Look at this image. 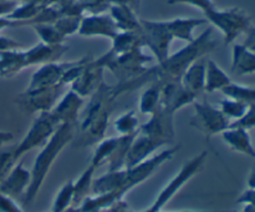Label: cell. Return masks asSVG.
<instances>
[{
	"label": "cell",
	"instance_id": "39",
	"mask_svg": "<svg viewBox=\"0 0 255 212\" xmlns=\"http://www.w3.org/2000/svg\"><path fill=\"white\" fill-rule=\"evenodd\" d=\"M169 5H174V4H187V5H192L194 7H198L202 12L208 11L209 9L214 6L213 0H167Z\"/></svg>",
	"mask_w": 255,
	"mask_h": 212
},
{
	"label": "cell",
	"instance_id": "26",
	"mask_svg": "<svg viewBox=\"0 0 255 212\" xmlns=\"http://www.w3.org/2000/svg\"><path fill=\"white\" fill-rule=\"evenodd\" d=\"M95 171H96V167L90 164L89 167L80 175L79 179L76 181H74V202H72V205L80 206L81 202L87 196H90Z\"/></svg>",
	"mask_w": 255,
	"mask_h": 212
},
{
	"label": "cell",
	"instance_id": "18",
	"mask_svg": "<svg viewBox=\"0 0 255 212\" xmlns=\"http://www.w3.org/2000/svg\"><path fill=\"white\" fill-rule=\"evenodd\" d=\"M69 47L64 44L59 45H49L40 41L35 46L25 50L24 57L26 67L32 66V65H44L49 62H56L61 59L62 55L67 51Z\"/></svg>",
	"mask_w": 255,
	"mask_h": 212
},
{
	"label": "cell",
	"instance_id": "48",
	"mask_svg": "<svg viewBox=\"0 0 255 212\" xmlns=\"http://www.w3.org/2000/svg\"><path fill=\"white\" fill-rule=\"evenodd\" d=\"M247 184H248V189H255V166L252 169Z\"/></svg>",
	"mask_w": 255,
	"mask_h": 212
},
{
	"label": "cell",
	"instance_id": "15",
	"mask_svg": "<svg viewBox=\"0 0 255 212\" xmlns=\"http://www.w3.org/2000/svg\"><path fill=\"white\" fill-rule=\"evenodd\" d=\"M163 146H167L164 142L152 139V137L141 134V132H137L131 146H129L125 167H133L141 164L144 160L149 159L154 154V151Z\"/></svg>",
	"mask_w": 255,
	"mask_h": 212
},
{
	"label": "cell",
	"instance_id": "10",
	"mask_svg": "<svg viewBox=\"0 0 255 212\" xmlns=\"http://www.w3.org/2000/svg\"><path fill=\"white\" fill-rule=\"evenodd\" d=\"M64 86L65 85L59 84L31 91L26 90L19 96V104L30 112L50 111L57 102V97Z\"/></svg>",
	"mask_w": 255,
	"mask_h": 212
},
{
	"label": "cell",
	"instance_id": "29",
	"mask_svg": "<svg viewBox=\"0 0 255 212\" xmlns=\"http://www.w3.org/2000/svg\"><path fill=\"white\" fill-rule=\"evenodd\" d=\"M115 130L120 136H127V135H134L138 132L139 120L137 117L136 112L128 111L122 114L117 117L114 122Z\"/></svg>",
	"mask_w": 255,
	"mask_h": 212
},
{
	"label": "cell",
	"instance_id": "20",
	"mask_svg": "<svg viewBox=\"0 0 255 212\" xmlns=\"http://www.w3.org/2000/svg\"><path fill=\"white\" fill-rule=\"evenodd\" d=\"M206 61L207 60L198 59L189 65L186 71L181 76V84L184 89L198 96L204 91V80H206Z\"/></svg>",
	"mask_w": 255,
	"mask_h": 212
},
{
	"label": "cell",
	"instance_id": "13",
	"mask_svg": "<svg viewBox=\"0 0 255 212\" xmlns=\"http://www.w3.org/2000/svg\"><path fill=\"white\" fill-rule=\"evenodd\" d=\"M102 71H104V67L100 66L96 61L89 60L82 67L80 74L70 84L71 90L81 97L89 96V95L91 96L96 91L97 87L101 85V82L104 81Z\"/></svg>",
	"mask_w": 255,
	"mask_h": 212
},
{
	"label": "cell",
	"instance_id": "49",
	"mask_svg": "<svg viewBox=\"0 0 255 212\" xmlns=\"http://www.w3.org/2000/svg\"><path fill=\"white\" fill-rule=\"evenodd\" d=\"M178 212H229V211H178Z\"/></svg>",
	"mask_w": 255,
	"mask_h": 212
},
{
	"label": "cell",
	"instance_id": "23",
	"mask_svg": "<svg viewBox=\"0 0 255 212\" xmlns=\"http://www.w3.org/2000/svg\"><path fill=\"white\" fill-rule=\"evenodd\" d=\"M231 69L239 76L255 74V52L243 44L234 45Z\"/></svg>",
	"mask_w": 255,
	"mask_h": 212
},
{
	"label": "cell",
	"instance_id": "12",
	"mask_svg": "<svg viewBox=\"0 0 255 212\" xmlns=\"http://www.w3.org/2000/svg\"><path fill=\"white\" fill-rule=\"evenodd\" d=\"M197 96L187 91L181 81H169L161 84V105L169 114H176L179 109L193 104Z\"/></svg>",
	"mask_w": 255,
	"mask_h": 212
},
{
	"label": "cell",
	"instance_id": "37",
	"mask_svg": "<svg viewBox=\"0 0 255 212\" xmlns=\"http://www.w3.org/2000/svg\"><path fill=\"white\" fill-rule=\"evenodd\" d=\"M16 162L14 157V149L0 151V182L5 179V176L9 174Z\"/></svg>",
	"mask_w": 255,
	"mask_h": 212
},
{
	"label": "cell",
	"instance_id": "8",
	"mask_svg": "<svg viewBox=\"0 0 255 212\" xmlns=\"http://www.w3.org/2000/svg\"><path fill=\"white\" fill-rule=\"evenodd\" d=\"M193 107L196 115L191 121L192 126L203 131L207 136L222 134L231 125V121L224 116L221 109L209 102L194 101Z\"/></svg>",
	"mask_w": 255,
	"mask_h": 212
},
{
	"label": "cell",
	"instance_id": "44",
	"mask_svg": "<svg viewBox=\"0 0 255 212\" xmlns=\"http://www.w3.org/2000/svg\"><path fill=\"white\" fill-rule=\"evenodd\" d=\"M111 4L127 5L137 12L139 9V5H141V0H111Z\"/></svg>",
	"mask_w": 255,
	"mask_h": 212
},
{
	"label": "cell",
	"instance_id": "30",
	"mask_svg": "<svg viewBox=\"0 0 255 212\" xmlns=\"http://www.w3.org/2000/svg\"><path fill=\"white\" fill-rule=\"evenodd\" d=\"M120 136L116 137H109V139H102L101 141H99V145L96 146L94 152V156H92L91 165L97 167L101 166L102 164L107 162L109 157L111 156V154L114 152L115 147L117 146V142H119Z\"/></svg>",
	"mask_w": 255,
	"mask_h": 212
},
{
	"label": "cell",
	"instance_id": "35",
	"mask_svg": "<svg viewBox=\"0 0 255 212\" xmlns=\"http://www.w3.org/2000/svg\"><path fill=\"white\" fill-rule=\"evenodd\" d=\"M81 17L82 16H75V15H61L54 22V25L62 36H71V35L76 34L79 31Z\"/></svg>",
	"mask_w": 255,
	"mask_h": 212
},
{
	"label": "cell",
	"instance_id": "3",
	"mask_svg": "<svg viewBox=\"0 0 255 212\" xmlns=\"http://www.w3.org/2000/svg\"><path fill=\"white\" fill-rule=\"evenodd\" d=\"M119 96L115 86H109L104 81L91 95L81 122V131L91 142H99L104 139L112 106Z\"/></svg>",
	"mask_w": 255,
	"mask_h": 212
},
{
	"label": "cell",
	"instance_id": "21",
	"mask_svg": "<svg viewBox=\"0 0 255 212\" xmlns=\"http://www.w3.org/2000/svg\"><path fill=\"white\" fill-rule=\"evenodd\" d=\"M109 14L111 15L120 31H129L138 34L139 30H141V19H138L137 12L127 5L112 4L109 9Z\"/></svg>",
	"mask_w": 255,
	"mask_h": 212
},
{
	"label": "cell",
	"instance_id": "34",
	"mask_svg": "<svg viewBox=\"0 0 255 212\" xmlns=\"http://www.w3.org/2000/svg\"><path fill=\"white\" fill-rule=\"evenodd\" d=\"M31 27L35 30V32L39 35L41 42H45V44H64L65 39H66V37L62 36V35L60 34V31L55 27L54 24H36L32 25Z\"/></svg>",
	"mask_w": 255,
	"mask_h": 212
},
{
	"label": "cell",
	"instance_id": "41",
	"mask_svg": "<svg viewBox=\"0 0 255 212\" xmlns=\"http://www.w3.org/2000/svg\"><path fill=\"white\" fill-rule=\"evenodd\" d=\"M20 47H21V45L17 41L10 39V37L0 35V52L9 51V50H19Z\"/></svg>",
	"mask_w": 255,
	"mask_h": 212
},
{
	"label": "cell",
	"instance_id": "38",
	"mask_svg": "<svg viewBox=\"0 0 255 212\" xmlns=\"http://www.w3.org/2000/svg\"><path fill=\"white\" fill-rule=\"evenodd\" d=\"M229 126H236V127H242V129L251 130L255 127V102L251 104L248 106V110L246 111V114L241 117V119L236 120V121H232Z\"/></svg>",
	"mask_w": 255,
	"mask_h": 212
},
{
	"label": "cell",
	"instance_id": "43",
	"mask_svg": "<svg viewBox=\"0 0 255 212\" xmlns=\"http://www.w3.org/2000/svg\"><path fill=\"white\" fill-rule=\"evenodd\" d=\"M17 2L19 1H11V0H4L0 1V17L7 16L12 10L16 7Z\"/></svg>",
	"mask_w": 255,
	"mask_h": 212
},
{
	"label": "cell",
	"instance_id": "19",
	"mask_svg": "<svg viewBox=\"0 0 255 212\" xmlns=\"http://www.w3.org/2000/svg\"><path fill=\"white\" fill-rule=\"evenodd\" d=\"M221 135L223 141L232 150H234V151L239 152L242 155H246L248 157L255 159V149L253 144H252V139L248 130L242 129V127L229 126Z\"/></svg>",
	"mask_w": 255,
	"mask_h": 212
},
{
	"label": "cell",
	"instance_id": "24",
	"mask_svg": "<svg viewBox=\"0 0 255 212\" xmlns=\"http://www.w3.org/2000/svg\"><path fill=\"white\" fill-rule=\"evenodd\" d=\"M232 82L231 77L224 72V70L213 60L206 61V80H204V91L216 92L222 91L227 85Z\"/></svg>",
	"mask_w": 255,
	"mask_h": 212
},
{
	"label": "cell",
	"instance_id": "6",
	"mask_svg": "<svg viewBox=\"0 0 255 212\" xmlns=\"http://www.w3.org/2000/svg\"><path fill=\"white\" fill-rule=\"evenodd\" d=\"M138 35L142 45L151 50L158 64L169 56V47L174 39L166 21L141 19V30Z\"/></svg>",
	"mask_w": 255,
	"mask_h": 212
},
{
	"label": "cell",
	"instance_id": "11",
	"mask_svg": "<svg viewBox=\"0 0 255 212\" xmlns=\"http://www.w3.org/2000/svg\"><path fill=\"white\" fill-rule=\"evenodd\" d=\"M120 32L111 15L107 12L102 14H85L81 17L77 34L84 37H107L114 39Z\"/></svg>",
	"mask_w": 255,
	"mask_h": 212
},
{
	"label": "cell",
	"instance_id": "25",
	"mask_svg": "<svg viewBox=\"0 0 255 212\" xmlns=\"http://www.w3.org/2000/svg\"><path fill=\"white\" fill-rule=\"evenodd\" d=\"M24 69H26V64L22 50L0 52V77H11Z\"/></svg>",
	"mask_w": 255,
	"mask_h": 212
},
{
	"label": "cell",
	"instance_id": "9",
	"mask_svg": "<svg viewBox=\"0 0 255 212\" xmlns=\"http://www.w3.org/2000/svg\"><path fill=\"white\" fill-rule=\"evenodd\" d=\"M173 114L167 112L163 107L159 105L158 109L149 115V120L144 124L139 125L138 132L147 135L152 139L159 140L166 145L172 144L174 140V122Z\"/></svg>",
	"mask_w": 255,
	"mask_h": 212
},
{
	"label": "cell",
	"instance_id": "27",
	"mask_svg": "<svg viewBox=\"0 0 255 212\" xmlns=\"http://www.w3.org/2000/svg\"><path fill=\"white\" fill-rule=\"evenodd\" d=\"M138 46L143 47V45H142L139 35L137 32L120 31L112 39V46L109 52L111 55H121L125 54V52L131 51V50L136 49Z\"/></svg>",
	"mask_w": 255,
	"mask_h": 212
},
{
	"label": "cell",
	"instance_id": "40",
	"mask_svg": "<svg viewBox=\"0 0 255 212\" xmlns=\"http://www.w3.org/2000/svg\"><path fill=\"white\" fill-rule=\"evenodd\" d=\"M237 202L244 205L242 212H255V189L246 190Z\"/></svg>",
	"mask_w": 255,
	"mask_h": 212
},
{
	"label": "cell",
	"instance_id": "32",
	"mask_svg": "<svg viewBox=\"0 0 255 212\" xmlns=\"http://www.w3.org/2000/svg\"><path fill=\"white\" fill-rule=\"evenodd\" d=\"M74 202V181L65 182L55 196L54 204H52L51 212H64L69 209Z\"/></svg>",
	"mask_w": 255,
	"mask_h": 212
},
{
	"label": "cell",
	"instance_id": "46",
	"mask_svg": "<svg viewBox=\"0 0 255 212\" xmlns=\"http://www.w3.org/2000/svg\"><path fill=\"white\" fill-rule=\"evenodd\" d=\"M14 139V135L11 132H6V131H0V147L4 146L5 144L10 142L11 140Z\"/></svg>",
	"mask_w": 255,
	"mask_h": 212
},
{
	"label": "cell",
	"instance_id": "5",
	"mask_svg": "<svg viewBox=\"0 0 255 212\" xmlns=\"http://www.w3.org/2000/svg\"><path fill=\"white\" fill-rule=\"evenodd\" d=\"M207 157H208V152L202 151L201 154L192 157L188 162H186V164L182 166V169L178 171V174H177L176 176L162 189V191L159 192V195L157 196V199L154 200L153 204H152L146 211L142 212H161L162 210H163V207L173 199L174 195H176L177 192H178L179 190L192 179V177H194V175H197L201 171L204 162H206Z\"/></svg>",
	"mask_w": 255,
	"mask_h": 212
},
{
	"label": "cell",
	"instance_id": "36",
	"mask_svg": "<svg viewBox=\"0 0 255 212\" xmlns=\"http://www.w3.org/2000/svg\"><path fill=\"white\" fill-rule=\"evenodd\" d=\"M85 14H102L109 11L111 0H77Z\"/></svg>",
	"mask_w": 255,
	"mask_h": 212
},
{
	"label": "cell",
	"instance_id": "7",
	"mask_svg": "<svg viewBox=\"0 0 255 212\" xmlns=\"http://www.w3.org/2000/svg\"><path fill=\"white\" fill-rule=\"evenodd\" d=\"M57 121L54 119L50 111L39 112L36 119L31 124L30 129L27 130L26 135L22 137L19 145L14 147V157L15 160H19L24 156L26 152L42 147L47 142V140L51 137L54 131L57 127Z\"/></svg>",
	"mask_w": 255,
	"mask_h": 212
},
{
	"label": "cell",
	"instance_id": "1",
	"mask_svg": "<svg viewBox=\"0 0 255 212\" xmlns=\"http://www.w3.org/2000/svg\"><path fill=\"white\" fill-rule=\"evenodd\" d=\"M216 47L217 41L213 39V27L209 26L199 36L194 37L193 41L188 42L174 54H169L163 62L154 67H149L146 74L139 79L138 84L153 81L161 85L169 81H179L182 74L189 65L193 64L196 60L202 59L208 52L213 51Z\"/></svg>",
	"mask_w": 255,
	"mask_h": 212
},
{
	"label": "cell",
	"instance_id": "45",
	"mask_svg": "<svg viewBox=\"0 0 255 212\" xmlns=\"http://www.w3.org/2000/svg\"><path fill=\"white\" fill-rule=\"evenodd\" d=\"M101 212H132V211H129L128 206H127V205L124 202V200H122V201L117 202L116 205H114V206L110 207V209L104 210V211Z\"/></svg>",
	"mask_w": 255,
	"mask_h": 212
},
{
	"label": "cell",
	"instance_id": "42",
	"mask_svg": "<svg viewBox=\"0 0 255 212\" xmlns=\"http://www.w3.org/2000/svg\"><path fill=\"white\" fill-rule=\"evenodd\" d=\"M244 34H246V40H244L243 45L255 52V26L251 25Z\"/></svg>",
	"mask_w": 255,
	"mask_h": 212
},
{
	"label": "cell",
	"instance_id": "14",
	"mask_svg": "<svg viewBox=\"0 0 255 212\" xmlns=\"http://www.w3.org/2000/svg\"><path fill=\"white\" fill-rule=\"evenodd\" d=\"M71 64L72 61H56L41 65L37 69V71L31 76V80H30V84L26 90L31 91V90L44 89V87L54 86V85H64L62 84V76H64V74L66 72V70L69 69Z\"/></svg>",
	"mask_w": 255,
	"mask_h": 212
},
{
	"label": "cell",
	"instance_id": "2",
	"mask_svg": "<svg viewBox=\"0 0 255 212\" xmlns=\"http://www.w3.org/2000/svg\"><path fill=\"white\" fill-rule=\"evenodd\" d=\"M75 126H76V124H69V122L57 125L54 134L47 140L46 144L42 146L41 151L37 154L34 165H32V169L30 170L31 171V181H30L26 192L24 194L25 204H31L36 199L52 165L55 164L62 150L74 139Z\"/></svg>",
	"mask_w": 255,
	"mask_h": 212
},
{
	"label": "cell",
	"instance_id": "28",
	"mask_svg": "<svg viewBox=\"0 0 255 212\" xmlns=\"http://www.w3.org/2000/svg\"><path fill=\"white\" fill-rule=\"evenodd\" d=\"M159 102H161V85L158 82H153L139 96V112L149 116L158 109Z\"/></svg>",
	"mask_w": 255,
	"mask_h": 212
},
{
	"label": "cell",
	"instance_id": "31",
	"mask_svg": "<svg viewBox=\"0 0 255 212\" xmlns=\"http://www.w3.org/2000/svg\"><path fill=\"white\" fill-rule=\"evenodd\" d=\"M221 92H223L226 97L239 100V101H243L248 105L255 102V87L244 86V85H239L232 81Z\"/></svg>",
	"mask_w": 255,
	"mask_h": 212
},
{
	"label": "cell",
	"instance_id": "22",
	"mask_svg": "<svg viewBox=\"0 0 255 212\" xmlns=\"http://www.w3.org/2000/svg\"><path fill=\"white\" fill-rule=\"evenodd\" d=\"M166 22L173 39L182 40L188 44L194 40L193 30L208 21L207 19H197V17H177Z\"/></svg>",
	"mask_w": 255,
	"mask_h": 212
},
{
	"label": "cell",
	"instance_id": "16",
	"mask_svg": "<svg viewBox=\"0 0 255 212\" xmlns=\"http://www.w3.org/2000/svg\"><path fill=\"white\" fill-rule=\"evenodd\" d=\"M82 104H84V97H81L70 89L55 104V106L50 110V112L57 121V124H64V122L76 124Z\"/></svg>",
	"mask_w": 255,
	"mask_h": 212
},
{
	"label": "cell",
	"instance_id": "4",
	"mask_svg": "<svg viewBox=\"0 0 255 212\" xmlns=\"http://www.w3.org/2000/svg\"><path fill=\"white\" fill-rule=\"evenodd\" d=\"M203 14L206 16L204 19H207V21L211 22L223 34L226 44L234 42V40L244 34L252 25L249 15L239 7L218 9L214 5L212 9Z\"/></svg>",
	"mask_w": 255,
	"mask_h": 212
},
{
	"label": "cell",
	"instance_id": "33",
	"mask_svg": "<svg viewBox=\"0 0 255 212\" xmlns=\"http://www.w3.org/2000/svg\"><path fill=\"white\" fill-rule=\"evenodd\" d=\"M248 104L243 101H239V100L231 99V97H226L224 100H222L221 104H219V109L223 112L224 116L231 121H236V120L241 119L246 111L248 110Z\"/></svg>",
	"mask_w": 255,
	"mask_h": 212
},
{
	"label": "cell",
	"instance_id": "50",
	"mask_svg": "<svg viewBox=\"0 0 255 212\" xmlns=\"http://www.w3.org/2000/svg\"><path fill=\"white\" fill-rule=\"evenodd\" d=\"M11 1H20V0H11Z\"/></svg>",
	"mask_w": 255,
	"mask_h": 212
},
{
	"label": "cell",
	"instance_id": "47",
	"mask_svg": "<svg viewBox=\"0 0 255 212\" xmlns=\"http://www.w3.org/2000/svg\"><path fill=\"white\" fill-rule=\"evenodd\" d=\"M72 1H75V0H49V5H55L57 7H62Z\"/></svg>",
	"mask_w": 255,
	"mask_h": 212
},
{
	"label": "cell",
	"instance_id": "17",
	"mask_svg": "<svg viewBox=\"0 0 255 212\" xmlns=\"http://www.w3.org/2000/svg\"><path fill=\"white\" fill-rule=\"evenodd\" d=\"M31 181V171L22 162H16L5 179L0 182V192L10 197L24 195Z\"/></svg>",
	"mask_w": 255,
	"mask_h": 212
},
{
	"label": "cell",
	"instance_id": "51",
	"mask_svg": "<svg viewBox=\"0 0 255 212\" xmlns=\"http://www.w3.org/2000/svg\"><path fill=\"white\" fill-rule=\"evenodd\" d=\"M50 212H51V211H50Z\"/></svg>",
	"mask_w": 255,
	"mask_h": 212
}]
</instances>
